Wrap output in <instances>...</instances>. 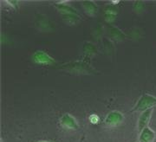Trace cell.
<instances>
[{
  "label": "cell",
  "mask_w": 156,
  "mask_h": 142,
  "mask_svg": "<svg viewBox=\"0 0 156 142\" xmlns=\"http://www.w3.org/2000/svg\"><path fill=\"white\" fill-rule=\"evenodd\" d=\"M35 23L39 30L44 31V32H49V31L53 30V29H54V26H53L51 21L45 15H43V14L37 15Z\"/></svg>",
  "instance_id": "obj_7"
},
{
  "label": "cell",
  "mask_w": 156,
  "mask_h": 142,
  "mask_svg": "<svg viewBox=\"0 0 156 142\" xmlns=\"http://www.w3.org/2000/svg\"><path fill=\"white\" fill-rule=\"evenodd\" d=\"M31 59L35 63L39 65H51L56 62L55 59L50 56L48 53L43 50H37L32 55Z\"/></svg>",
  "instance_id": "obj_5"
},
{
  "label": "cell",
  "mask_w": 156,
  "mask_h": 142,
  "mask_svg": "<svg viewBox=\"0 0 156 142\" xmlns=\"http://www.w3.org/2000/svg\"><path fill=\"white\" fill-rule=\"evenodd\" d=\"M102 41V49L103 52L108 55H113L115 51V43L108 37H103Z\"/></svg>",
  "instance_id": "obj_13"
},
{
  "label": "cell",
  "mask_w": 156,
  "mask_h": 142,
  "mask_svg": "<svg viewBox=\"0 0 156 142\" xmlns=\"http://www.w3.org/2000/svg\"><path fill=\"white\" fill-rule=\"evenodd\" d=\"M97 51H98V49H97L95 44H92V43H89V42H86L83 44V59L89 61V59H91L92 56L95 55Z\"/></svg>",
  "instance_id": "obj_10"
},
{
  "label": "cell",
  "mask_w": 156,
  "mask_h": 142,
  "mask_svg": "<svg viewBox=\"0 0 156 142\" xmlns=\"http://www.w3.org/2000/svg\"><path fill=\"white\" fill-rule=\"evenodd\" d=\"M117 14H118V9L116 5H108L104 10V19L108 23H113L115 18H116Z\"/></svg>",
  "instance_id": "obj_11"
},
{
  "label": "cell",
  "mask_w": 156,
  "mask_h": 142,
  "mask_svg": "<svg viewBox=\"0 0 156 142\" xmlns=\"http://www.w3.org/2000/svg\"><path fill=\"white\" fill-rule=\"evenodd\" d=\"M105 33V29L103 28L102 25L98 24L95 28L94 31H93V37L96 40H102L103 39V34Z\"/></svg>",
  "instance_id": "obj_16"
},
{
  "label": "cell",
  "mask_w": 156,
  "mask_h": 142,
  "mask_svg": "<svg viewBox=\"0 0 156 142\" xmlns=\"http://www.w3.org/2000/svg\"><path fill=\"white\" fill-rule=\"evenodd\" d=\"M153 111H154V108H150V109L146 110L144 112L140 113L139 118H138V120H137L138 131L140 132L141 130H143L144 128L148 126V124L150 122L152 115H153Z\"/></svg>",
  "instance_id": "obj_8"
},
{
  "label": "cell",
  "mask_w": 156,
  "mask_h": 142,
  "mask_svg": "<svg viewBox=\"0 0 156 142\" xmlns=\"http://www.w3.org/2000/svg\"><path fill=\"white\" fill-rule=\"evenodd\" d=\"M63 21L69 25H75L82 20V17L79 13H72V14H62L61 15Z\"/></svg>",
  "instance_id": "obj_15"
},
{
  "label": "cell",
  "mask_w": 156,
  "mask_h": 142,
  "mask_svg": "<svg viewBox=\"0 0 156 142\" xmlns=\"http://www.w3.org/2000/svg\"><path fill=\"white\" fill-rule=\"evenodd\" d=\"M156 138L155 132L149 126L139 132L138 142H154Z\"/></svg>",
  "instance_id": "obj_9"
},
{
  "label": "cell",
  "mask_w": 156,
  "mask_h": 142,
  "mask_svg": "<svg viewBox=\"0 0 156 142\" xmlns=\"http://www.w3.org/2000/svg\"><path fill=\"white\" fill-rule=\"evenodd\" d=\"M105 33L107 34V37L110 39L114 43H121L126 39L125 33L123 32L121 29L113 26L111 24L107 25Z\"/></svg>",
  "instance_id": "obj_4"
},
{
  "label": "cell",
  "mask_w": 156,
  "mask_h": 142,
  "mask_svg": "<svg viewBox=\"0 0 156 142\" xmlns=\"http://www.w3.org/2000/svg\"><path fill=\"white\" fill-rule=\"evenodd\" d=\"M62 68L64 70L74 74H91L94 71V69L89 64V61L84 59L66 62L62 65Z\"/></svg>",
  "instance_id": "obj_1"
},
{
  "label": "cell",
  "mask_w": 156,
  "mask_h": 142,
  "mask_svg": "<svg viewBox=\"0 0 156 142\" xmlns=\"http://www.w3.org/2000/svg\"><path fill=\"white\" fill-rule=\"evenodd\" d=\"M37 142H50V141H48V140H39Z\"/></svg>",
  "instance_id": "obj_20"
},
{
  "label": "cell",
  "mask_w": 156,
  "mask_h": 142,
  "mask_svg": "<svg viewBox=\"0 0 156 142\" xmlns=\"http://www.w3.org/2000/svg\"><path fill=\"white\" fill-rule=\"evenodd\" d=\"M123 120H124V115L122 113L118 110H114L109 112L106 115L104 119V124L108 127H115L121 125Z\"/></svg>",
  "instance_id": "obj_3"
},
{
  "label": "cell",
  "mask_w": 156,
  "mask_h": 142,
  "mask_svg": "<svg viewBox=\"0 0 156 142\" xmlns=\"http://www.w3.org/2000/svg\"><path fill=\"white\" fill-rule=\"evenodd\" d=\"M99 120H100V117L97 115H91L89 116V121L94 125L97 124L99 122Z\"/></svg>",
  "instance_id": "obj_18"
},
{
  "label": "cell",
  "mask_w": 156,
  "mask_h": 142,
  "mask_svg": "<svg viewBox=\"0 0 156 142\" xmlns=\"http://www.w3.org/2000/svg\"><path fill=\"white\" fill-rule=\"evenodd\" d=\"M141 36V33L140 32V30L138 29H134L133 30H132V33H131V37L134 38V37H136V39L140 38V37Z\"/></svg>",
  "instance_id": "obj_19"
},
{
  "label": "cell",
  "mask_w": 156,
  "mask_h": 142,
  "mask_svg": "<svg viewBox=\"0 0 156 142\" xmlns=\"http://www.w3.org/2000/svg\"><path fill=\"white\" fill-rule=\"evenodd\" d=\"M133 8H134V11H135L136 13H140V12H142L143 10L145 9L143 3H142V2H139V1L134 2V7H133Z\"/></svg>",
  "instance_id": "obj_17"
},
{
  "label": "cell",
  "mask_w": 156,
  "mask_h": 142,
  "mask_svg": "<svg viewBox=\"0 0 156 142\" xmlns=\"http://www.w3.org/2000/svg\"><path fill=\"white\" fill-rule=\"evenodd\" d=\"M82 7L85 14L89 16H95L98 11V7L93 1H83L82 3Z\"/></svg>",
  "instance_id": "obj_12"
},
{
  "label": "cell",
  "mask_w": 156,
  "mask_h": 142,
  "mask_svg": "<svg viewBox=\"0 0 156 142\" xmlns=\"http://www.w3.org/2000/svg\"><path fill=\"white\" fill-rule=\"evenodd\" d=\"M137 142H138V141H137Z\"/></svg>",
  "instance_id": "obj_21"
},
{
  "label": "cell",
  "mask_w": 156,
  "mask_h": 142,
  "mask_svg": "<svg viewBox=\"0 0 156 142\" xmlns=\"http://www.w3.org/2000/svg\"><path fill=\"white\" fill-rule=\"evenodd\" d=\"M156 107V96L150 94L144 93L141 94L139 100L130 109V113H141L146 110L154 108Z\"/></svg>",
  "instance_id": "obj_2"
},
{
  "label": "cell",
  "mask_w": 156,
  "mask_h": 142,
  "mask_svg": "<svg viewBox=\"0 0 156 142\" xmlns=\"http://www.w3.org/2000/svg\"><path fill=\"white\" fill-rule=\"evenodd\" d=\"M59 123L62 128L65 130H76L79 127V124L76 119L73 115H69L68 113L62 115Z\"/></svg>",
  "instance_id": "obj_6"
},
{
  "label": "cell",
  "mask_w": 156,
  "mask_h": 142,
  "mask_svg": "<svg viewBox=\"0 0 156 142\" xmlns=\"http://www.w3.org/2000/svg\"><path fill=\"white\" fill-rule=\"evenodd\" d=\"M55 7L56 8V10L60 12V14H72V13H78L77 11L72 7V6L66 5L65 2H59L56 3Z\"/></svg>",
  "instance_id": "obj_14"
}]
</instances>
